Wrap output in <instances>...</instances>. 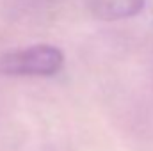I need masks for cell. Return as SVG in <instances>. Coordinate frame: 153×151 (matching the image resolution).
<instances>
[{"instance_id":"2","label":"cell","mask_w":153,"mask_h":151,"mask_svg":"<svg viewBox=\"0 0 153 151\" xmlns=\"http://www.w3.org/2000/svg\"><path fill=\"white\" fill-rule=\"evenodd\" d=\"M146 0H87L91 13L103 21H117L137 16Z\"/></svg>"},{"instance_id":"1","label":"cell","mask_w":153,"mask_h":151,"mask_svg":"<svg viewBox=\"0 0 153 151\" xmlns=\"http://www.w3.org/2000/svg\"><path fill=\"white\" fill-rule=\"evenodd\" d=\"M64 66V53L53 44H32L0 55V73L9 76H53Z\"/></svg>"}]
</instances>
